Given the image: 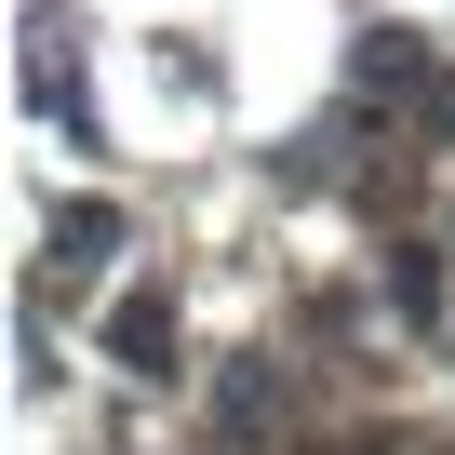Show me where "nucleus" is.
I'll return each instance as SVG.
<instances>
[{
  "label": "nucleus",
  "mask_w": 455,
  "mask_h": 455,
  "mask_svg": "<svg viewBox=\"0 0 455 455\" xmlns=\"http://www.w3.org/2000/svg\"><path fill=\"white\" fill-rule=\"evenodd\" d=\"M108 362L174 375V295H121V308H108Z\"/></svg>",
  "instance_id": "1"
},
{
  "label": "nucleus",
  "mask_w": 455,
  "mask_h": 455,
  "mask_svg": "<svg viewBox=\"0 0 455 455\" xmlns=\"http://www.w3.org/2000/svg\"><path fill=\"white\" fill-rule=\"evenodd\" d=\"M428 134H442V148H455V68H442V81H428Z\"/></svg>",
  "instance_id": "5"
},
{
  "label": "nucleus",
  "mask_w": 455,
  "mask_h": 455,
  "mask_svg": "<svg viewBox=\"0 0 455 455\" xmlns=\"http://www.w3.org/2000/svg\"><path fill=\"white\" fill-rule=\"evenodd\" d=\"M348 81H362V94H415V108H428V81H442V68H428V54L402 41V28H375V41L348 54Z\"/></svg>",
  "instance_id": "2"
},
{
  "label": "nucleus",
  "mask_w": 455,
  "mask_h": 455,
  "mask_svg": "<svg viewBox=\"0 0 455 455\" xmlns=\"http://www.w3.org/2000/svg\"><path fill=\"white\" fill-rule=\"evenodd\" d=\"M388 295H402V322H442V255L402 242V255H388Z\"/></svg>",
  "instance_id": "3"
},
{
  "label": "nucleus",
  "mask_w": 455,
  "mask_h": 455,
  "mask_svg": "<svg viewBox=\"0 0 455 455\" xmlns=\"http://www.w3.org/2000/svg\"><path fill=\"white\" fill-rule=\"evenodd\" d=\"M108 242H121V214H108V201H81V214H54V255H68V268H94Z\"/></svg>",
  "instance_id": "4"
}]
</instances>
